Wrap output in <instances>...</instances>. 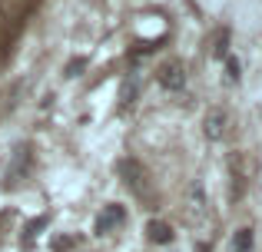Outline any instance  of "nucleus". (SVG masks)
Instances as JSON below:
<instances>
[{
  "mask_svg": "<svg viewBox=\"0 0 262 252\" xmlns=\"http://www.w3.org/2000/svg\"><path fill=\"white\" fill-rule=\"evenodd\" d=\"M156 80H160V86H163V90H169V93L183 90V86H186V66H183V60H166V63L160 66V73H156Z\"/></svg>",
  "mask_w": 262,
  "mask_h": 252,
  "instance_id": "f257e3e1",
  "label": "nucleus"
},
{
  "mask_svg": "<svg viewBox=\"0 0 262 252\" xmlns=\"http://www.w3.org/2000/svg\"><path fill=\"white\" fill-rule=\"evenodd\" d=\"M226 129H229V113H226V110H219V106H216V110H209V113H206V120H203V133L209 136L212 143H216V140H223V136H226Z\"/></svg>",
  "mask_w": 262,
  "mask_h": 252,
  "instance_id": "20e7f679",
  "label": "nucleus"
},
{
  "mask_svg": "<svg viewBox=\"0 0 262 252\" xmlns=\"http://www.w3.org/2000/svg\"><path fill=\"white\" fill-rule=\"evenodd\" d=\"M123 219H126V209L120 206V202H110V206H103V213L96 216V236H103V233H113V229H120L123 226Z\"/></svg>",
  "mask_w": 262,
  "mask_h": 252,
  "instance_id": "f03ea898",
  "label": "nucleus"
},
{
  "mask_svg": "<svg viewBox=\"0 0 262 252\" xmlns=\"http://www.w3.org/2000/svg\"><path fill=\"white\" fill-rule=\"evenodd\" d=\"M232 252H252V229H239L232 239Z\"/></svg>",
  "mask_w": 262,
  "mask_h": 252,
  "instance_id": "423d86ee",
  "label": "nucleus"
},
{
  "mask_svg": "<svg viewBox=\"0 0 262 252\" xmlns=\"http://www.w3.org/2000/svg\"><path fill=\"white\" fill-rule=\"evenodd\" d=\"M146 239L156 242V246H166V242H173V226L169 222H146Z\"/></svg>",
  "mask_w": 262,
  "mask_h": 252,
  "instance_id": "39448f33",
  "label": "nucleus"
},
{
  "mask_svg": "<svg viewBox=\"0 0 262 252\" xmlns=\"http://www.w3.org/2000/svg\"><path fill=\"white\" fill-rule=\"evenodd\" d=\"M123 176H126V186L133 189L136 196H149V176H146V169L140 166L136 159H129V163H123Z\"/></svg>",
  "mask_w": 262,
  "mask_h": 252,
  "instance_id": "7ed1b4c3",
  "label": "nucleus"
},
{
  "mask_svg": "<svg viewBox=\"0 0 262 252\" xmlns=\"http://www.w3.org/2000/svg\"><path fill=\"white\" fill-rule=\"evenodd\" d=\"M226 77H229V83H239V60H229V63H226Z\"/></svg>",
  "mask_w": 262,
  "mask_h": 252,
  "instance_id": "0eeeda50",
  "label": "nucleus"
}]
</instances>
